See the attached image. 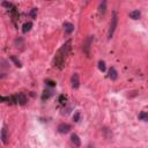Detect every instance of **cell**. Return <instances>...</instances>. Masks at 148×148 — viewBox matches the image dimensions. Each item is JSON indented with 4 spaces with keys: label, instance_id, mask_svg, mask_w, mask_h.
I'll return each instance as SVG.
<instances>
[{
    "label": "cell",
    "instance_id": "cell-22",
    "mask_svg": "<svg viewBox=\"0 0 148 148\" xmlns=\"http://www.w3.org/2000/svg\"><path fill=\"white\" fill-rule=\"evenodd\" d=\"M36 13H37V8H33V11L30 12V16H31L33 19H35V17H36Z\"/></svg>",
    "mask_w": 148,
    "mask_h": 148
},
{
    "label": "cell",
    "instance_id": "cell-14",
    "mask_svg": "<svg viewBox=\"0 0 148 148\" xmlns=\"http://www.w3.org/2000/svg\"><path fill=\"white\" fill-rule=\"evenodd\" d=\"M98 12L101 13V14H105V12H107V1H102L101 4H100V6H98Z\"/></svg>",
    "mask_w": 148,
    "mask_h": 148
},
{
    "label": "cell",
    "instance_id": "cell-13",
    "mask_svg": "<svg viewBox=\"0 0 148 148\" xmlns=\"http://www.w3.org/2000/svg\"><path fill=\"white\" fill-rule=\"evenodd\" d=\"M33 28V22H26L23 26H22V33L23 34H27L28 31H30Z\"/></svg>",
    "mask_w": 148,
    "mask_h": 148
},
{
    "label": "cell",
    "instance_id": "cell-2",
    "mask_svg": "<svg viewBox=\"0 0 148 148\" xmlns=\"http://www.w3.org/2000/svg\"><path fill=\"white\" fill-rule=\"evenodd\" d=\"M117 25H118V16H117V13H116V12H112V19H111L110 28H109V31H108V38H109V39H111V38L113 37V34H115V31H116Z\"/></svg>",
    "mask_w": 148,
    "mask_h": 148
},
{
    "label": "cell",
    "instance_id": "cell-6",
    "mask_svg": "<svg viewBox=\"0 0 148 148\" xmlns=\"http://www.w3.org/2000/svg\"><path fill=\"white\" fill-rule=\"evenodd\" d=\"M71 83H72V87L74 89H78L80 87V78H79V74L78 73H74L71 78Z\"/></svg>",
    "mask_w": 148,
    "mask_h": 148
},
{
    "label": "cell",
    "instance_id": "cell-17",
    "mask_svg": "<svg viewBox=\"0 0 148 148\" xmlns=\"http://www.w3.org/2000/svg\"><path fill=\"white\" fill-rule=\"evenodd\" d=\"M11 60L14 62L16 67H21V66H22V64H21V61H20L15 56H12V57H11Z\"/></svg>",
    "mask_w": 148,
    "mask_h": 148
},
{
    "label": "cell",
    "instance_id": "cell-21",
    "mask_svg": "<svg viewBox=\"0 0 148 148\" xmlns=\"http://www.w3.org/2000/svg\"><path fill=\"white\" fill-rule=\"evenodd\" d=\"M73 120H74L75 123H78V121L80 120V112H75V113L73 115Z\"/></svg>",
    "mask_w": 148,
    "mask_h": 148
},
{
    "label": "cell",
    "instance_id": "cell-10",
    "mask_svg": "<svg viewBox=\"0 0 148 148\" xmlns=\"http://www.w3.org/2000/svg\"><path fill=\"white\" fill-rule=\"evenodd\" d=\"M117 78H118V72L116 71L115 67H111L109 70V79H111L112 81H115V80H117Z\"/></svg>",
    "mask_w": 148,
    "mask_h": 148
},
{
    "label": "cell",
    "instance_id": "cell-9",
    "mask_svg": "<svg viewBox=\"0 0 148 148\" xmlns=\"http://www.w3.org/2000/svg\"><path fill=\"white\" fill-rule=\"evenodd\" d=\"M64 29H65V34L66 35H71L74 31V25H72L70 22H65L64 23Z\"/></svg>",
    "mask_w": 148,
    "mask_h": 148
},
{
    "label": "cell",
    "instance_id": "cell-12",
    "mask_svg": "<svg viewBox=\"0 0 148 148\" xmlns=\"http://www.w3.org/2000/svg\"><path fill=\"white\" fill-rule=\"evenodd\" d=\"M1 5H3L4 7H6L7 9H9V11H11L12 13H15V9H16V8H15V6H14V5L12 4V3H7V1H3V3H1Z\"/></svg>",
    "mask_w": 148,
    "mask_h": 148
},
{
    "label": "cell",
    "instance_id": "cell-7",
    "mask_svg": "<svg viewBox=\"0 0 148 148\" xmlns=\"http://www.w3.org/2000/svg\"><path fill=\"white\" fill-rule=\"evenodd\" d=\"M0 139H1V141L7 145L8 143V134H7V129H6V126H4L3 130H1V133H0Z\"/></svg>",
    "mask_w": 148,
    "mask_h": 148
},
{
    "label": "cell",
    "instance_id": "cell-8",
    "mask_svg": "<svg viewBox=\"0 0 148 148\" xmlns=\"http://www.w3.org/2000/svg\"><path fill=\"white\" fill-rule=\"evenodd\" d=\"M71 141H72V143L74 145V147H76V148H79V147L81 146V140H80L79 135L75 134V133H73V134L71 135Z\"/></svg>",
    "mask_w": 148,
    "mask_h": 148
},
{
    "label": "cell",
    "instance_id": "cell-18",
    "mask_svg": "<svg viewBox=\"0 0 148 148\" xmlns=\"http://www.w3.org/2000/svg\"><path fill=\"white\" fill-rule=\"evenodd\" d=\"M98 68H100V71H102V72L107 71V66H105V62H104L103 60H100V61H98Z\"/></svg>",
    "mask_w": 148,
    "mask_h": 148
},
{
    "label": "cell",
    "instance_id": "cell-5",
    "mask_svg": "<svg viewBox=\"0 0 148 148\" xmlns=\"http://www.w3.org/2000/svg\"><path fill=\"white\" fill-rule=\"evenodd\" d=\"M71 125L70 124H67V123H61V124H59L58 125V132L59 133H61V134H66V133H68L70 131H71Z\"/></svg>",
    "mask_w": 148,
    "mask_h": 148
},
{
    "label": "cell",
    "instance_id": "cell-20",
    "mask_svg": "<svg viewBox=\"0 0 148 148\" xmlns=\"http://www.w3.org/2000/svg\"><path fill=\"white\" fill-rule=\"evenodd\" d=\"M66 101H67V98H66V96L65 95H60L59 96V102H60V104H66Z\"/></svg>",
    "mask_w": 148,
    "mask_h": 148
},
{
    "label": "cell",
    "instance_id": "cell-1",
    "mask_svg": "<svg viewBox=\"0 0 148 148\" xmlns=\"http://www.w3.org/2000/svg\"><path fill=\"white\" fill-rule=\"evenodd\" d=\"M71 45H72V42L67 40L66 43L58 50V52H57V54L54 57V60H53V64H54V66L57 68L61 70L62 67H64L65 59H66V57L68 56V53L71 51Z\"/></svg>",
    "mask_w": 148,
    "mask_h": 148
},
{
    "label": "cell",
    "instance_id": "cell-4",
    "mask_svg": "<svg viewBox=\"0 0 148 148\" xmlns=\"http://www.w3.org/2000/svg\"><path fill=\"white\" fill-rule=\"evenodd\" d=\"M93 36H88L83 42V46H82V50L83 52L86 53L88 57L90 56V48H92V44H93Z\"/></svg>",
    "mask_w": 148,
    "mask_h": 148
},
{
    "label": "cell",
    "instance_id": "cell-23",
    "mask_svg": "<svg viewBox=\"0 0 148 148\" xmlns=\"http://www.w3.org/2000/svg\"><path fill=\"white\" fill-rule=\"evenodd\" d=\"M88 148H94V147H93L92 145H89V146H88Z\"/></svg>",
    "mask_w": 148,
    "mask_h": 148
},
{
    "label": "cell",
    "instance_id": "cell-19",
    "mask_svg": "<svg viewBox=\"0 0 148 148\" xmlns=\"http://www.w3.org/2000/svg\"><path fill=\"white\" fill-rule=\"evenodd\" d=\"M45 83H46V86H49V87H56V81H53V80H50V79H46L45 80Z\"/></svg>",
    "mask_w": 148,
    "mask_h": 148
},
{
    "label": "cell",
    "instance_id": "cell-3",
    "mask_svg": "<svg viewBox=\"0 0 148 148\" xmlns=\"http://www.w3.org/2000/svg\"><path fill=\"white\" fill-rule=\"evenodd\" d=\"M12 98H13V103L19 104V105H26L27 102H28L27 96L23 93H17L16 95H13Z\"/></svg>",
    "mask_w": 148,
    "mask_h": 148
},
{
    "label": "cell",
    "instance_id": "cell-16",
    "mask_svg": "<svg viewBox=\"0 0 148 148\" xmlns=\"http://www.w3.org/2000/svg\"><path fill=\"white\" fill-rule=\"evenodd\" d=\"M138 118H139L140 120H142V121H147V120H148V113H147L146 111H142V112L139 113Z\"/></svg>",
    "mask_w": 148,
    "mask_h": 148
},
{
    "label": "cell",
    "instance_id": "cell-15",
    "mask_svg": "<svg viewBox=\"0 0 148 148\" xmlns=\"http://www.w3.org/2000/svg\"><path fill=\"white\" fill-rule=\"evenodd\" d=\"M51 96H52V90H44L43 94H42V101L49 100Z\"/></svg>",
    "mask_w": 148,
    "mask_h": 148
},
{
    "label": "cell",
    "instance_id": "cell-11",
    "mask_svg": "<svg viewBox=\"0 0 148 148\" xmlns=\"http://www.w3.org/2000/svg\"><path fill=\"white\" fill-rule=\"evenodd\" d=\"M140 16H141V12L139 9H134V11L130 12V17L133 20H138V19H140Z\"/></svg>",
    "mask_w": 148,
    "mask_h": 148
}]
</instances>
